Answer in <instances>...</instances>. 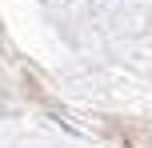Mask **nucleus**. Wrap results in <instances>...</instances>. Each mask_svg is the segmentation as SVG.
<instances>
[]
</instances>
